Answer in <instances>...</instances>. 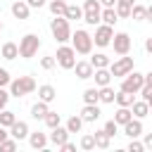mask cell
<instances>
[{
	"mask_svg": "<svg viewBox=\"0 0 152 152\" xmlns=\"http://www.w3.org/2000/svg\"><path fill=\"white\" fill-rule=\"evenodd\" d=\"M71 48L78 52V55H90L93 52V36L88 33V31H83V28H78L76 33H71Z\"/></svg>",
	"mask_w": 152,
	"mask_h": 152,
	"instance_id": "obj_1",
	"label": "cell"
},
{
	"mask_svg": "<svg viewBox=\"0 0 152 152\" xmlns=\"http://www.w3.org/2000/svg\"><path fill=\"white\" fill-rule=\"evenodd\" d=\"M33 90H36V81H33V76H19V78L10 81V95H14V97L28 95V93H33Z\"/></svg>",
	"mask_w": 152,
	"mask_h": 152,
	"instance_id": "obj_2",
	"label": "cell"
},
{
	"mask_svg": "<svg viewBox=\"0 0 152 152\" xmlns=\"http://www.w3.org/2000/svg\"><path fill=\"white\" fill-rule=\"evenodd\" d=\"M50 31H52V38H55L57 43H66V40L71 38L69 19H64V17H55V19L50 21Z\"/></svg>",
	"mask_w": 152,
	"mask_h": 152,
	"instance_id": "obj_3",
	"label": "cell"
},
{
	"mask_svg": "<svg viewBox=\"0 0 152 152\" xmlns=\"http://www.w3.org/2000/svg\"><path fill=\"white\" fill-rule=\"evenodd\" d=\"M38 48H40V36H36V33H26V36L19 40V55H21L24 59H31V57L38 52Z\"/></svg>",
	"mask_w": 152,
	"mask_h": 152,
	"instance_id": "obj_4",
	"label": "cell"
},
{
	"mask_svg": "<svg viewBox=\"0 0 152 152\" xmlns=\"http://www.w3.org/2000/svg\"><path fill=\"white\" fill-rule=\"evenodd\" d=\"M81 10H83V17H81V19H83L88 26H97V24H100V10H102V5H100L97 0H86Z\"/></svg>",
	"mask_w": 152,
	"mask_h": 152,
	"instance_id": "obj_5",
	"label": "cell"
},
{
	"mask_svg": "<svg viewBox=\"0 0 152 152\" xmlns=\"http://www.w3.org/2000/svg\"><path fill=\"white\" fill-rule=\"evenodd\" d=\"M55 62L62 66V69H71L74 64H76V50L71 48V45H59L57 48V55H55Z\"/></svg>",
	"mask_w": 152,
	"mask_h": 152,
	"instance_id": "obj_6",
	"label": "cell"
},
{
	"mask_svg": "<svg viewBox=\"0 0 152 152\" xmlns=\"http://www.w3.org/2000/svg\"><path fill=\"white\" fill-rule=\"evenodd\" d=\"M109 74H112V78H124L131 69H133V57H126V55H121L116 62H109Z\"/></svg>",
	"mask_w": 152,
	"mask_h": 152,
	"instance_id": "obj_7",
	"label": "cell"
},
{
	"mask_svg": "<svg viewBox=\"0 0 152 152\" xmlns=\"http://www.w3.org/2000/svg\"><path fill=\"white\" fill-rule=\"evenodd\" d=\"M142 78H145V74H138V71H128L126 76H124V81H121V90H126V93H138L140 90V86H142Z\"/></svg>",
	"mask_w": 152,
	"mask_h": 152,
	"instance_id": "obj_8",
	"label": "cell"
},
{
	"mask_svg": "<svg viewBox=\"0 0 152 152\" xmlns=\"http://www.w3.org/2000/svg\"><path fill=\"white\" fill-rule=\"evenodd\" d=\"M112 36H114V26H107V24H97L95 28V36H93V43L100 45V48H107L112 43Z\"/></svg>",
	"mask_w": 152,
	"mask_h": 152,
	"instance_id": "obj_9",
	"label": "cell"
},
{
	"mask_svg": "<svg viewBox=\"0 0 152 152\" xmlns=\"http://www.w3.org/2000/svg\"><path fill=\"white\" fill-rule=\"evenodd\" d=\"M109 45H114V52H116V55H128V52H131V36L124 33V31H121V33H114Z\"/></svg>",
	"mask_w": 152,
	"mask_h": 152,
	"instance_id": "obj_10",
	"label": "cell"
},
{
	"mask_svg": "<svg viewBox=\"0 0 152 152\" xmlns=\"http://www.w3.org/2000/svg\"><path fill=\"white\" fill-rule=\"evenodd\" d=\"M131 114H133L135 119H145V116L150 114V102H145V100H133V102H131Z\"/></svg>",
	"mask_w": 152,
	"mask_h": 152,
	"instance_id": "obj_11",
	"label": "cell"
},
{
	"mask_svg": "<svg viewBox=\"0 0 152 152\" xmlns=\"http://www.w3.org/2000/svg\"><path fill=\"white\" fill-rule=\"evenodd\" d=\"M124 133H126L128 138H140V135H142V124H140V119H128V121L124 124Z\"/></svg>",
	"mask_w": 152,
	"mask_h": 152,
	"instance_id": "obj_12",
	"label": "cell"
},
{
	"mask_svg": "<svg viewBox=\"0 0 152 152\" xmlns=\"http://www.w3.org/2000/svg\"><path fill=\"white\" fill-rule=\"evenodd\" d=\"M10 135L19 142V140H24L26 135H28V124L26 121H14L12 126H10Z\"/></svg>",
	"mask_w": 152,
	"mask_h": 152,
	"instance_id": "obj_13",
	"label": "cell"
},
{
	"mask_svg": "<svg viewBox=\"0 0 152 152\" xmlns=\"http://www.w3.org/2000/svg\"><path fill=\"white\" fill-rule=\"evenodd\" d=\"M71 69H74V71H76V76H78V78H83V81H86V78H90V76H93V71H95L90 62H78V59H76V64H74Z\"/></svg>",
	"mask_w": 152,
	"mask_h": 152,
	"instance_id": "obj_14",
	"label": "cell"
},
{
	"mask_svg": "<svg viewBox=\"0 0 152 152\" xmlns=\"http://www.w3.org/2000/svg\"><path fill=\"white\" fill-rule=\"evenodd\" d=\"M100 114H102V112H100V107H97V104H86V107L81 109V119H83V121H88V124L97 121V119H100Z\"/></svg>",
	"mask_w": 152,
	"mask_h": 152,
	"instance_id": "obj_15",
	"label": "cell"
},
{
	"mask_svg": "<svg viewBox=\"0 0 152 152\" xmlns=\"http://www.w3.org/2000/svg\"><path fill=\"white\" fill-rule=\"evenodd\" d=\"M26 138H28V142H31V147H33V150H45V147H48V135H45V133H40V131L28 133Z\"/></svg>",
	"mask_w": 152,
	"mask_h": 152,
	"instance_id": "obj_16",
	"label": "cell"
},
{
	"mask_svg": "<svg viewBox=\"0 0 152 152\" xmlns=\"http://www.w3.org/2000/svg\"><path fill=\"white\" fill-rule=\"evenodd\" d=\"M12 14H14L17 19H28L31 7L26 5V0H17V2H12Z\"/></svg>",
	"mask_w": 152,
	"mask_h": 152,
	"instance_id": "obj_17",
	"label": "cell"
},
{
	"mask_svg": "<svg viewBox=\"0 0 152 152\" xmlns=\"http://www.w3.org/2000/svg\"><path fill=\"white\" fill-rule=\"evenodd\" d=\"M131 17H133L135 21H145V19H150V17H152V10L133 2V5H131Z\"/></svg>",
	"mask_w": 152,
	"mask_h": 152,
	"instance_id": "obj_18",
	"label": "cell"
},
{
	"mask_svg": "<svg viewBox=\"0 0 152 152\" xmlns=\"http://www.w3.org/2000/svg\"><path fill=\"white\" fill-rule=\"evenodd\" d=\"M50 131H52V133H50V138H48V140H50L52 145H57V147L69 138V131H66V128H62V126H55V128H50Z\"/></svg>",
	"mask_w": 152,
	"mask_h": 152,
	"instance_id": "obj_19",
	"label": "cell"
},
{
	"mask_svg": "<svg viewBox=\"0 0 152 152\" xmlns=\"http://www.w3.org/2000/svg\"><path fill=\"white\" fill-rule=\"evenodd\" d=\"M90 78H95V86L100 88V86H107V83L112 81V74H109V69L104 66V69H95Z\"/></svg>",
	"mask_w": 152,
	"mask_h": 152,
	"instance_id": "obj_20",
	"label": "cell"
},
{
	"mask_svg": "<svg viewBox=\"0 0 152 152\" xmlns=\"http://www.w3.org/2000/svg\"><path fill=\"white\" fill-rule=\"evenodd\" d=\"M38 97H40V102H48V104H50V102L57 97V90H55L50 83H45V86L38 88Z\"/></svg>",
	"mask_w": 152,
	"mask_h": 152,
	"instance_id": "obj_21",
	"label": "cell"
},
{
	"mask_svg": "<svg viewBox=\"0 0 152 152\" xmlns=\"http://www.w3.org/2000/svg\"><path fill=\"white\" fill-rule=\"evenodd\" d=\"M116 12H114V7H104V10H100V21L102 24H107V26H114L116 24Z\"/></svg>",
	"mask_w": 152,
	"mask_h": 152,
	"instance_id": "obj_22",
	"label": "cell"
},
{
	"mask_svg": "<svg viewBox=\"0 0 152 152\" xmlns=\"http://www.w3.org/2000/svg\"><path fill=\"white\" fill-rule=\"evenodd\" d=\"M97 100L100 102H114V88L107 83V86H100L97 88Z\"/></svg>",
	"mask_w": 152,
	"mask_h": 152,
	"instance_id": "obj_23",
	"label": "cell"
},
{
	"mask_svg": "<svg viewBox=\"0 0 152 152\" xmlns=\"http://www.w3.org/2000/svg\"><path fill=\"white\" fill-rule=\"evenodd\" d=\"M114 100H116L119 107H131V102L135 100V95L133 93H126V90H119V93H114Z\"/></svg>",
	"mask_w": 152,
	"mask_h": 152,
	"instance_id": "obj_24",
	"label": "cell"
},
{
	"mask_svg": "<svg viewBox=\"0 0 152 152\" xmlns=\"http://www.w3.org/2000/svg\"><path fill=\"white\" fill-rule=\"evenodd\" d=\"M88 62L93 64V69H104V66H109V57H107V55H102V52H95Z\"/></svg>",
	"mask_w": 152,
	"mask_h": 152,
	"instance_id": "obj_25",
	"label": "cell"
},
{
	"mask_svg": "<svg viewBox=\"0 0 152 152\" xmlns=\"http://www.w3.org/2000/svg\"><path fill=\"white\" fill-rule=\"evenodd\" d=\"M128 119H133V114H131V107H119V109H116V114H114V121H116V126H124Z\"/></svg>",
	"mask_w": 152,
	"mask_h": 152,
	"instance_id": "obj_26",
	"label": "cell"
},
{
	"mask_svg": "<svg viewBox=\"0 0 152 152\" xmlns=\"http://www.w3.org/2000/svg\"><path fill=\"white\" fill-rule=\"evenodd\" d=\"M2 57L5 59H17L19 57V45L17 43H5L2 45Z\"/></svg>",
	"mask_w": 152,
	"mask_h": 152,
	"instance_id": "obj_27",
	"label": "cell"
},
{
	"mask_svg": "<svg viewBox=\"0 0 152 152\" xmlns=\"http://www.w3.org/2000/svg\"><path fill=\"white\" fill-rule=\"evenodd\" d=\"M93 140H95V147H100V150H107L109 147V135L104 131H95L93 133Z\"/></svg>",
	"mask_w": 152,
	"mask_h": 152,
	"instance_id": "obj_28",
	"label": "cell"
},
{
	"mask_svg": "<svg viewBox=\"0 0 152 152\" xmlns=\"http://www.w3.org/2000/svg\"><path fill=\"white\" fill-rule=\"evenodd\" d=\"M14 121H17V114H14V112H10V109H0V126H2V128H10Z\"/></svg>",
	"mask_w": 152,
	"mask_h": 152,
	"instance_id": "obj_29",
	"label": "cell"
},
{
	"mask_svg": "<svg viewBox=\"0 0 152 152\" xmlns=\"http://www.w3.org/2000/svg\"><path fill=\"white\" fill-rule=\"evenodd\" d=\"M45 114H48V102H40V100H38V102L31 107V116H33V119H43Z\"/></svg>",
	"mask_w": 152,
	"mask_h": 152,
	"instance_id": "obj_30",
	"label": "cell"
},
{
	"mask_svg": "<svg viewBox=\"0 0 152 152\" xmlns=\"http://www.w3.org/2000/svg\"><path fill=\"white\" fill-rule=\"evenodd\" d=\"M83 17V10L78 7V5H66V10H64V19H81Z\"/></svg>",
	"mask_w": 152,
	"mask_h": 152,
	"instance_id": "obj_31",
	"label": "cell"
},
{
	"mask_svg": "<svg viewBox=\"0 0 152 152\" xmlns=\"http://www.w3.org/2000/svg\"><path fill=\"white\" fill-rule=\"evenodd\" d=\"M64 10H66V2L64 0H50V12L55 17H64Z\"/></svg>",
	"mask_w": 152,
	"mask_h": 152,
	"instance_id": "obj_32",
	"label": "cell"
},
{
	"mask_svg": "<svg viewBox=\"0 0 152 152\" xmlns=\"http://www.w3.org/2000/svg\"><path fill=\"white\" fill-rule=\"evenodd\" d=\"M83 102L86 104H97L100 100H97V88H86L83 90Z\"/></svg>",
	"mask_w": 152,
	"mask_h": 152,
	"instance_id": "obj_33",
	"label": "cell"
},
{
	"mask_svg": "<svg viewBox=\"0 0 152 152\" xmlns=\"http://www.w3.org/2000/svg\"><path fill=\"white\" fill-rule=\"evenodd\" d=\"M81 126H83V119H81V116H71V119L66 121V126H64V128H66L69 133H78V131H81Z\"/></svg>",
	"mask_w": 152,
	"mask_h": 152,
	"instance_id": "obj_34",
	"label": "cell"
},
{
	"mask_svg": "<svg viewBox=\"0 0 152 152\" xmlns=\"http://www.w3.org/2000/svg\"><path fill=\"white\" fill-rule=\"evenodd\" d=\"M43 121H45V126H48V128H55V126H59V114L48 109V114L43 116Z\"/></svg>",
	"mask_w": 152,
	"mask_h": 152,
	"instance_id": "obj_35",
	"label": "cell"
},
{
	"mask_svg": "<svg viewBox=\"0 0 152 152\" xmlns=\"http://www.w3.org/2000/svg\"><path fill=\"white\" fill-rule=\"evenodd\" d=\"M116 7H114V12H116V17H131V5H126V2H114Z\"/></svg>",
	"mask_w": 152,
	"mask_h": 152,
	"instance_id": "obj_36",
	"label": "cell"
},
{
	"mask_svg": "<svg viewBox=\"0 0 152 152\" xmlns=\"http://www.w3.org/2000/svg\"><path fill=\"white\" fill-rule=\"evenodd\" d=\"M0 150H5V152H12V150H17V140H14V138H5V140L0 142Z\"/></svg>",
	"mask_w": 152,
	"mask_h": 152,
	"instance_id": "obj_37",
	"label": "cell"
},
{
	"mask_svg": "<svg viewBox=\"0 0 152 152\" xmlns=\"http://www.w3.org/2000/svg\"><path fill=\"white\" fill-rule=\"evenodd\" d=\"M116 128H119V126H116V121L112 119V121H107V124H104V128H102V131H104V133H107L109 138H114V133H116Z\"/></svg>",
	"mask_w": 152,
	"mask_h": 152,
	"instance_id": "obj_38",
	"label": "cell"
},
{
	"mask_svg": "<svg viewBox=\"0 0 152 152\" xmlns=\"http://www.w3.org/2000/svg\"><path fill=\"white\" fill-rule=\"evenodd\" d=\"M81 147H83V150H93V147H95L93 135H83V138H81Z\"/></svg>",
	"mask_w": 152,
	"mask_h": 152,
	"instance_id": "obj_39",
	"label": "cell"
},
{
	"mask_svg": "<svg viewBox=\"0 0 152 152\" xmlns=\"http://www.w3.org/2000/svg\"><path fill=\"white\" fill-rule=\"evenodd\" d=\"M10 81H12V78H10V71L0 66V88H5V86H10Z\"/></svg>",
	"mask_w": 152,
	"mask_h": 152,
	"instance_id": "obj_40",
	"label": "cell"
},
{
	"mask_svg": "<svg viewBox=\"0 0 152 152\" xmlns=\"http://www.w3.org/2000/svg\"><path fill=\"white\" fill-rule=\"evenodd\" d=\"M142 147H145L142 142H138L135 138H131V145H128V152H142Z\"/></svg>",
	"mask_w": 152,
	"mask_h": 152,
	"instance_id": "obj_41",
	"label": "cell"
},
{
	"mask_svg": "<svg viewBox=\"0 0 152 152\" xmlns=\"http://www.w3.org/2000/svg\"><path fill=\"white\" fill-rule=\"evenodd\" d=\"M55 64H57L55 57H43V59H40V66H43V69H52Z\"/></svg>",
	"mask_w": 152,
	"mask_h": 152,
	"instance_id": "obj_42",
	"label": "cell"
},
{
	"mask_svg": "<svg viewBox=\"0 0 152 152\" xmlns=\"http://www.w3.org/2000/svg\"><path fill=\"white\" fill-rule=\"evenodd\" d=\"M7 100H10V93H7L5 88H0V109L7 107Z\"/></svg>",
	"mask_w": 152,
	"mask_h": 152,
	"instance_id": "obj_43",
	"label": "cell"
},
{
	"mask_svg": "<svg viewBox=\"0 0 152 152\" xmlns=\"http://www.w3.org/2000/svg\"><path fill=\"white\" fill-rule=\"evenodd\" d=\"M59 147H62L64 152H74V150H76V145H74V142H69V140H64V142H62Z\"/></svg>",
	"mask_w": 152,
	"mask_h": 152,
	"instance_id": "obj_44",
	"label": "cell"
},
{
	"mask_svg": "<svg viewBox=\"0 0 152 152\" xmlns=\"http://www.w3.org/2000/svg\"><path fill=\"white\" fill-rule=\"evenodd\" d=\"M26 5H28V7H36V10H40V7L45 5V0H26Z\"/></svg>",
	"mask_w": 152,
	"mask_h": 152,
	"instance_id": "obj_45",
	"label": "cell"
},
{
	"mask_svg": "<svg viewBox=\"0 0 152 152\" xmlns=\"http://www.w3.org/2000/svg\"><path fill=\"white\" fill-rule=\"evenodd\" d=\"M97 2H100L102 7H114V2H116V0H97Z\"/></svg>",
	"mask_w": 152,
	"mask_h": 152,
	"instance_id": "obj_46",
	"label": "cell"
},
{
	"mask_svg": "<svg viewBox=\"0 0 152 152\" xmlns=\"http://www.w3.org/2000/svg\"><path fill=\"white\" fill-rule=\"evenodd\" d=\"M7 135H10V133H7V131H5V128H2V126H0V142H2V140H5V138H7Z\"/></svg>",
	"mask_w": 152,
	"mask_h": 152,
	"instance_id": "obj_47",
	"label": "cell"
},
{
	"mask_svg": "<svg viewBox=\"0 0 152 152\" xmlns=\"http://www.w3.org/2000/svg\"><path fill=\"white\" fill-rule=\"evenodd\" d=\"M145 50H147V52H152V40H150V38L145 40Z\"/></svg>",
	"mask_w": 152,
	"mask_h": 152,
	"instance_id": "obj_48",
	"label": "cell"
},
{
	"mask_svg": "<svg viewBox=\"0 0 152 152\" xmlns=\"http://www.w3.org/2000/svg\"><path fill=\"white\" fill-rule=\"evenodd\" d=\"M116 2H126V5H133L135 0H116Z\"/></svg>",
	"mask_w": 152,
	"mask_h": 152,
	"instance_id": "obj_49",
	"label": "cell"
},
{
	"mask_svg": "<svg viewBox=\"0 0 152 152\" xmlns=\"http://www.w3.org/2000/svg\"><path fill=\"white\" fill-rule=\"evenodd\" d=\"M0 31H2V21H0Z\"/></svg>",
	"mask_w": 152,
	"mask_h": 152,
	"instance_id": "obj_50",
	"label": "cell"
}]
</instances>
